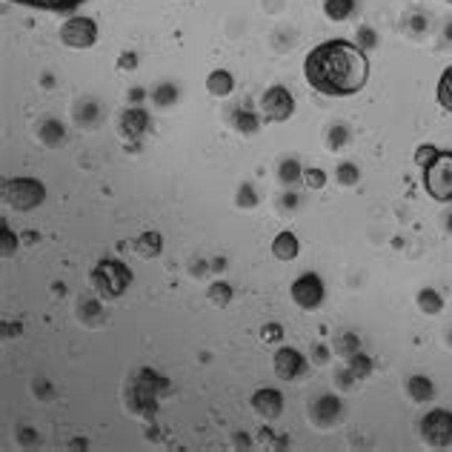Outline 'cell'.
<instances>
[{
    "mask_svg": "<svg viewBox=\"0 0 452 452\" xmlns=\"http://www.w3.org/2000/svg\"><path fill=\"white\" fill-rule=\"evenodd\" d=\"M304 74L307 83L321 95L349 98L367 86L369 61L358 43L344 41V37H332V41H324L309 49V54L304 58Z\"/></svg>",
    "mask_w": 452,
    "mask_h": 452,
    "instance_id": "6da1fadb",
    "label": "cell"
},
{
    "mask_svg": "<svg viewBox=\"0 0 452 452\" xmlns=\"http://www.w3.org/2000/svg\"><path fill=\"white\" fill-rule=\"evenodd\" d=\"M424 186L435 201H452V152H438L424 166Z\"/></svg>",
    "mask_w": 452,
    "mask_h": 452,
    "instance_id": "7a4b0ae2",
    "label": "cell"
},
{
    "mask_svg": "<svg viewBox=\"0 0 452 452\" xmlns=\"http://www.w3.org/2000/svg\"><path fill=\"white\" fill-rule=\"evenodd\" d=\"M260 112H263V118L267 121H289L292 118V112H295V98H292V92L287 86H269L267 92L260 95Z\"/></svg>",
    "mask_w": 452,
    "mask_h": 452,
    "instance_id": "3957f363",
    "label": "cell"
},
{
    "mask_svg": "<svg viewBox=\"0 0 452 452\" xmlns=\"http://www.w3.org/2000/svg\"><path fill=\"white\" fill-rule=\"evenodd\" d=\"M61 43L69 49H89L98 43V26L92 17H69V21L61 26Z\"/></svg>",
    "mask_w": 452,
    "mask_h": 452,
    "instance_id": "277c9868",
    "label": "cell"
},
{
    "mask_svg": "<svg viewBox=\"0 0 452 452\" xmlns=\"http://www.w3.org/2000/svg\"><path fill=\"white\" fill-rule=\"evenodd\" d=\"M92 278H95V287H98L106 298H118V295H123V289L129 287L132 272L123 267V263H118V260H103Z\"/></svg>",
    "mask_w": 452,
    "mask_h": 452,
    "instance_id": "5b68a950",
    "label": "cell"
},
{
    "mask_svg": "<svg viewBox=\"0 0 452 452\" xmlns=\"http://www.w3.org/2000/svg\"><path fill=\"white\" fill-rule=\"evenodd\" d=\"M6 201L14 206V209H32L43 201V183L41 181H29V178H21V181H12L6 186Z\"/></svg>",
    "mask_w": 452,
    "mask_h": 452,
    "instance_id": "8992f818",
    "label": "cell"
},
{
    "mask_svg": "<svg viewBox=\"0 0 452 452\" xmlns=\"http://www.w3.org/2000/svg\"><path fill=\"white\" fill-rule=\"evenodd\" d=\"M292 300L300 307V309H318L321 307V300H324V284H321V278L307 272V275H300L292 280Z\"/></svg>",
    "mask_w": 452,
    "mask_h": 452,
    "instance_id": "52a82bcc",
    "label": "cell"
},
{
    "mask_svg": "<svg viewBox=\"0 0 452 452\" xmlns=\"http://www.w3.org/2000/svg\"><path fill=\"white\" fill-rule=\"evenodd\" d=\"M272 367H275V375H278V378L292 381V378H298V375L307 369V361H304V355H300V352L284 347V349H278V352H275Z\"/></svg>",
    "mask_w": 452,
    "mask_h": 452,
    "instance_id": "ba28073f",
    "label": "cell"
},
{
    "mask_svg": "<svg viewBox=\"0 0 452 452\" xmlns=\"http://www.w3.org/2000/svg\"><path fill=\"white\" fill-rule=\"evenodd\" d=\"M424 435L432 444H449L452 441V415L449 412H432V415L424 421Z\"/></svg>",
    "mask_w": 452,
    "mask_h": 452,
    "instance_id": "9c48e42d",
    "label": "cell"
},
{
    "mask_svg": "<svg viewBox=\"0 0 452 452\" xmlns=\"http://www.w3.org/2000/svg\"><path fill=\"white\" fill-rule=\"evenodd\" d=\"M298 41H300L298 29H295L292 23H280V26H275L272 34H269V49H272L275 54H287V52H292V49L298 46Z\"/></svg>",
    "mask_w": 452,
    "mask_h": 452,
    "instance_id": "30bf717a",
    "label": "cell"
},
{
    "mask_svg": "<svg viewBox=\"0 0 452 452\" xmlns=\"http://www.w3.org/2000/svg\"><path fill=\"white\" fill-rule=\"evenodd\" d=\"M252 407L267 418H278L280 409H284V398H280L278 389H258L252 395Z\"/></svg>",
    "mask_w": 452,
    "mask_h": 452,
    "instance_id": "8fae6325",
    "label": "cell"
},
{
    "mask_svg": "<svg viewBox=\"0 0 452 452\" xmlns=\"http://www.w3.org/2000/svg\"><path fill=\"white\" fill-rule=\"evenodd\" d=\"M235 89V78L226 69H215L206 74V92H209L212 98H229Z\"/></svg>",
    "mask_w": 452,
    "mask_h": 452,
    "instance_id": "7c38bea8",
    "label": "cell"
},
{
    "mask_svg": "<svg viewBox=\"0 0 452 452\" xmlns=\"http://www.w3.org/2000/svg\"><path fill=\"white\" fill-rule=\"evenodd\" d=\"M17 6H29V9H43V12H72L78 9L86 0H12Z\"/></svg>",
    "mask_w": 452,
    "mask_h": 452,
    "instance_id": "4fadbf2b",
    "label": "cell"
},
{
    "mask_svg": "<svg viewBox=\"0 0 452 452\" xmlns=\"http://www.w3.org/2000/svg\"><path fill=\"white\" fill-rule=\"evenodd\" d=\"M298 249H300V243L292 232H280L275 240H272V255L278 260H295L298 258Z\"/></svg>",
    "mask_w": 452,
    "mask_h": 452,
    "instance_id": "5bb4252c",
    "label": "cell"
},
{
    "mask_svg": "<svg viewBox=\"0 0 452 452\" xmlns=\"http://www.w3.org/2000/svg\"><path fill=\"white\" fill-rule=\"evenodd\" d=\"M121 126H123V135L138 138V135H143L146 126H149V115L143 109H129V112H123Z\"/></svg>",
    "mask_w": 452,
    "mask_h": 452,
    "instance_id": "9a60e30c",
    "label": "cell"
},
{
    "mask_svg": "<svg viewBox=\"0 0 452 452\" xmlns=\"http://www.w3.org/2000/svg\"><path fill=\"white\" fill-rule=\"evenodd\" d=\"M358 12V0H327L324 3V14L329 21H349V17Z\"/></svg>",
    "mask_w": 452,
    "mask_h": 452,
    "instance_id": "2e32d148",
    "label": "cell"
},
{
    "mask_svg": "<svg viewBox=\"0 0 452 452\" xmlns=\"http://www.w3.org/2000/svg\"><path fill=\"white\" fill-rule=\"evenodd\" d=\"M37 138H41L46 146H61L63 138H66V132L58 121H52V118H43L41 123H37Z\"/></svg>",
    "mask_w": 452,
    "mask_h": 452,
    "instance_id": "e0dca14e",
    "label": "cell"
},
{
    "mask_svg": "<svg viewBox=\"0 0 452 452\" xmlns=\"http://www.w3.org/2000/svg\"><path fill=\"white\" fill-rule=\"evenodd\" d=\"M101 121V103L98 101H81L74 106V123L78 126H98Z\"/></svg>",
    "mask_w": 452,
    "mask_h": 452,
    "instance_id": "ac0fdd59",
    "label": "cell"
},
{
    "mask_svg": "<svg viewBox=\"0 0 452 452\" xmlns=\"http://www.w3.org/2000/svg\"><path fill=\"white\" fill-rule=\"evenodd\" d=\"M438 103H441L446 112H452V66L444 69L441 81H438Z\"/></svg>",
    "mask_w": 452,
    "mask_h": 452,
    "instance_id": "d6986e66",
    "label": "cell"
},
{
    "mask_svg": "<svg viewBox=\"0 0 452 452\" xmlns=\"http://www.w3.org/2000/svg\"><path fill=\"white\" fill-rule=\"evenodd\" d=\"M280 181H284L287 186H295L300 181V166L295 161H284L280 163Z\"/></svg>",
    "mask_w": 452,
    "mask_h": 452,
    "instance_id": "ffe728a7",
    "label": "cell"
},
{
    "mask_svg": "<svg viewBox=\"0 0 452 452\" xmlns=\"http://www.w3.org/2000/svg\"><path fill=\"white\" fill-rule=\"evenodd\" d=\"M347 138H349V129H347L344 123H335V126L329 129V135H327L329 149H341V146L347 143Z\"/></svg>",
    "mask_w": 452,
    "mask_h": 452,
    "instance_id": "44dd1931",
    "label": "cell"
},
{
    "mask_svg": "<svg viewBox=\"0 0 452 452\" xmlns=\"http://www.w3.org/2000/svg\"><path fill=\"white\" fill-rule=\"evenodd\" d=\"M418 298H421V309H427V312H438V309H441V300H438V295L432 292V289L421 292Z\"/></svg>",
    "mask_w": 452,
    "mask_h": 452,
    "instance_id": "7402d4cb",
    "label": "cell"
},
{
    "mask_svg": "<svg viewBox=\"0 0 452 452\" xmlns=\"http://www.w3.org/2000/svg\"><path fill=\"white\" fill-rule=\"evenodd\" d=\"M307 181H309V186H315V189H321V186L327 183V175L321 172V169H309V172H307Z\"/></svg>",
    "mask_w": 452,
    "mask_h": 452,
    "instance_id": "603a6c76",
    "label": "cell"
},
{
    "mask_svg": "<svg viewBox=\"0 0 452 452\" xmlns=\"http://www.w3.org/2000/svg\"><path fill=\"white\" fill-rule=\"evenodd\" d=\"M407 23H412V26H409V29H412V32H415V34H421V32H424V29H429V26H427V23H429V21H424V17H418V14H415V12H412V14H409V17H407Z\"/></svg>",
    "mask_w": 452,
    "mask_h": 452,
    "instance_id": "cb8c5ba5",
    "label": "cell"
},
{
    "mask_svg": "<svg viewBox=\"0 0 452 452\" xmlns=\"http://www.w3.org/2000/svg\"><path fill=\"white\" fill-rule=\"evenodd\" d=\"M435 155H438V152H435V149H432V146L418 149V163H421V166H427V163H429L432 158H435Z\"/></svg>",
    "mask_w": 452,
    "mask_h": 452,
    "instance_id": "d4e9b609",
    "label": "cell"
},
{
    "mask_svg": "<svg viewBox=\"0 0 452 452\" xmlns=\"http://www.w3.org/2000/svg\"><path fill=\"white\" fill-rule=\"evenodd\" d=\"M338 178H341V183H352L358 178V172L352 166H341V172H338Z\"/></svg>",
    "mask_w": 452,
    "mask_h": 452,
    "instance_id": "484cf974",
    "label": "cell"
},
{
    "mask_svg": "<svg viewBox=\"0 0 452 452\" xmlns=\"http://www.w3.org/2000/svg\"><path fill=\"white\" fill-rule=\"evenodd\" d=\"M280 335V329L278 327H269V329H263V338H278Z\"/></svg>",
    "mask_w": 452,
    "mask_h": 452,
    "instance_id": "4316f807",
    "label": "cell"
},
{
    "mask_svg": "<svg viewBox=\"0 0 452 452\" xmlns=\"http://www.w3.org/2000/svg\"><path fill=\"white\" fill-rule=\"evenodd\" d=\"M449 3H452V0H449Z\"/></svg>",
    "mask_w": 452,
    "mask_h": 452,
    "instance_id": "83f0119b",
    "label": "cell"
}]
</instances>
